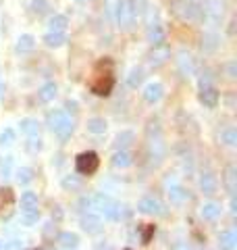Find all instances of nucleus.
Returning <instances> with one entry per match:
<instances>
[{"mask_svg": "<svg viewBox=\"0 0 237 250\" xmlns=\"http://www.w3.org/2000/svg\"><path fill=\"white\" fill-rule=\"evenodd\" d=\"M92 207L96 208L100 215H104L108 221H118V219H121V213H123L121 205L110 196H106V194H96V196L92 198Z\"/></svg>", "mask_w": 237, "mask_h": 250, "instance_id": "obj_1", "label": "nucleus"}, {"mask_svg": "<svg viewBox=\"0 0 237 250\" xmlns=\"http://www.w3.org/2000/svg\"><path fill=\"white\" fill-rule=\"evenodd\" d=\"M48 127L57 134L60 140H67L73 134V121L65 111H52L48 113Z\"/></svg>", "mask_w": 237, "mask_h": 250, "instance_id": "obj_2", "label": "nucleus"}, {"mask_svg": "<svg viewBox=\"0 0 237 250\" xmlns=\"http://www.w3.org/2000/svg\"><path fill=\"white\" fill-rule=\"evenodd\" d=\"M171 9L179 19H183V21H198L200 19V13H202L200 6L194 4L192 0H177V2L171 4Z\"/></svg>", "mask_w": 237, "mask_h": 250, "instance_id": "obj_3", "label": "nucleus"}, {"mask_svg": "<svg viewBox=\"0 0 237 250\" xmlns=\"http://www.w3.org/2000/svg\"><path fill=\"white\" fill-rule=\"evenodd\" d=\"M148 148H150V154L152 159L160 161L164 152H167V146H164V140H162V134H160V127H148Z\"/></svg>", "mask_w": 237, "mask_h": 250, "instance_id": "obj_4", "label": "nucleus"}, {"mask_svg": "<svg viewBox=\"0 0 237 250\" xmlns=\"http://www.w3.org/2000/svg\"><path fill=\"white\" fill-rule=\"evenodd\" d=\"M96 169H98V156H96V152H83V154L77 156V171H79V173L90 175Z\"/></svg>", "mask_w": 237, "mask_h": 250, "instance_id": "obj_5", "label": "nucleus"}, {"mask_svg": "<svg viewBox=\"0 0 237 250\" xmlns=\"http://www.w3.org/2000/svg\"><path fill=\"white\" fill-rule=\"evenodd\" d=\"M138 210H139V213H144V215H164L162 202L158 200V198H154V196L141 198L139 205H138Z\"/></svg>", "mask_w": 237, "mask_h": 250, "instance_id": "obj_6", "label": "nucleus"}, {"mask_svg": "<svg viewBox=\"0 0 237 250\" xmlns=\"http://www.w3.org/2000/svg\"><path fill=\"white\" fill-rule=\"evenodd\" d=\"M169 57H171V50L167 48V46H154V50L148 54V62H150V67H162L164 62L169 61Z\"/></svg>", "mask_w": 237, "mask_h": 250, "instance_id": "obj_7", "label": "nucleus"}, {"mask_svg": "<svg viewBox=\"0 0 237 250\" xmlns=\"http://www.w3.org/2000/svg\"><path fill=\"white\" fill-rule=\"evenodd\" d=\"M200 11L206 13L212 21H218L220 17H223V13H225V2L223 0H204Z\"/></svg>", "mask_w": 237, "mask_h": 250, "instance_id": "obj_8", "label": "nucleus"}, {"mask_svg": "<svg viewBox=\"0 0 237 250\" xmlns=\"http://www.w3.org/2000/svg\"><path fill=\"white\" fill-rule=\"evenodd\" d=\"M115 19L118 23V27L121 29H129L131 23H133V15L129 11V2H125V0H121V4H118V9L115 13Z\"/></svg>", "mask_w": 237, "mask_h": 250, "instance_id": "obj_9", "label": "nucleus"}, {"mask_svg": "<svg viewBox=\"0 0 237 250\" xmlns=\"http://www.w3.org/2000/svg\"><path fill=\"white\" fill-rule=\"evenodd\" d=\"M98 77H94L92 82V90L94 94H108L110 88H113V75H110L108 71L106 73H96Z\"/></svg>", "mask_w": 237, "mask_h": 250, "instance_id": "obj_10", "label": "nucleus"}, {"mask_svg": "<svg viewBox=\"0 0 237 250\" xmlns=\"http://www.w3.org/2000/svg\"><path fill=\"white\" fill-rule=\"evenodd\" d=\"M167 188H169V200H171V205H183V202L189 198V192L185 190L183 186H179V184H175V182H171V184H167Z\"/></svg>", "mask_w": 237, "mask_h": 250, "instance_id": "obj_11", "label": "nucleus"}, {"mask_svg": "<svg viewBox=\"0 0 237 250\" xmlns=\"http://www.w3.org/2000/svg\"><path fill=\"white\" fill-rule=\"evenodd\" d=\"M81 228L88 231V233H98L102 229V219H100V215H96L94 210H88V213L81 217Z\"/></svg>", "mask_w": 237, "mask_h": 250, "instance_id": "obj_12", "label": "nucleus"}, {"mask_svg": "<svg viewBox=\"0 0 237 250\" xmlns=\"http://www.w3.org/2000/svg\"><path fill=\"white\" fill-rule=\"evenodd\" d=\"M177 67H179V71H181V75H183V77L194 75V59H192V54L185 52V50H181L179 57H177Z\"/></svg>", "mask_w": 237, "mask_h": 250, "instance_id": "obj_13", "label": "nucleus"}, {"mask_svg": "<svg viewBox=\"0 0 237 250\" xmlns=\"http://www.w3.org/2000/svg\"><path fill=\"white\" fill-rule=\"evenodd\" d=\"M162 94H164V88L158 82H150L146 85V90H144V98H146V103L150 104H156L158 100L162 98Z\"/></svg>", "mask_w": 237, "mask_h": 250, "instance_id": "obj_14", "label": "nucleus"}, {"mask_svg": "<svg viewBox=\"0 0 237 250\" xmlns=\"http://www.w3.org/2000/svg\"><path fill=\"white\" fill-rule=\"evenodd\" d=\"M148 40L152 42V46H160L164 42V29L158 21L148 23Z\"/></svg>", "mask_w": 237, "mask_h": 250, "instance_id": "obj_15", "label": "nucleus"}, {"mask_svg": "<svg viewBox=\"0 0 237 250\" xmlns=\"http://www.w3.org/2000/svg\"><path fill=\"white\" fill-rule=\"evenodd\" d=\"M200 190L206 194V196H212V194L217 192V179L210 171H204V173L200 175Z\"/></svg>", "mask_w": 237, "mask_h": 250, "instance_id": "obj_16", "label": "nucleus"}, {"mask_svg": "<svg viewBox=\"0 0 237 250\" xmlns=\"http://www.w3.org/2000/svg\"><path fill=\"white\" fill-rule=\"evenodd\" d=\"M218 242H220V248L223 250H237V231L235 229L223 231L220 233V238H218Z\"/></svg>", "mask_w": 237, "mask_h": 250, "instance_id": "obj_17", "label": "nucleus"}, {"mask_svg": "<svg viewBox=\"0 0 237 250\" xmlns=\"http://www.w3.org/2000/svg\"><path fill=\"white\" fill-rule=\"evenodd\" d=\"M200 103L204 104V106H217V103H218V92L215 90V85L212 88H202L200 90Z\"/></svg>", "mask_w": 237, "mask_h": 250, "instance_id": "obj_18", "label": "nucleus"}, {"mask_svg": "<svg viewBox=\"0 0 237 250\" xmlns=\"http://www.w3.org/2000/svg\"><path fill=\"white\" fill-rule=\"evenodd\" d=\"M133 163V156L127 152V150H117L115 154H113V165L117 167V169H125V167H129Z\"/></svg>", "mask_w": 237, "mask_h": 250, "instance_id": "obj_19", "label": "nucleus"}, {"mask_svg": "<svg viewBox=\"0 0 237 250\" xmlns=\"http://www.w3.org/2000/svg\"><path fill=\"white\" fill-rule=\"evenodd\" d=\"M67 25H69V21H67L65 15H54V17H50V21H48V27H50V31H54V34H65Z\"/></svg>", "mask_w": 237, "mask_h": 250, "instance_id": "obj_20", "label": "nucleus"}, {"mask_svg": "<svg viewBox=\"0 0 237 250\" xmlns=\"http://www.w3.org/2000/svg\"><path fill=\"white\" fill-rule=\"evenodd\" d=\"M202 217L206 219V221H217V219L220 217V207L217 205V202H206V205L202 207Z\"/></svg>", "mask_w": 237, "mask_h": 250, "instance_id": "obj_21", "label": "nucleus"}, {"mask_svg": "<svg viewBox=\"0 0 237 250\" xmlns=\"http://www.w3.org/2000/svg\"><path fill=\"white\" fill-rule=\"evenodd\" d=\"M225 186H227V192L233 196L235 190H237V169L233 165H229L225 171Z\"/></svg>", "mask_w": 237, "mask_h": 250, "instance_id": "obj_22", "label": "nucleus"}, {"mask_svg": "<svg viewBox=\"0 0 237 250\" xmlns=\"http://www.w3.org/2000/svg\"><path fill=\"white\" fill-rule=\"evenodd\" d=\"M15 48H17V52H31L36 48V38L34 36H29V34H25V36H21L19 40H17V46H15Z\"/></svg>", "mask_w": 237, "mask_h": 250, "instance_id": "obj_23", "label": "nucleus"}, {"mask_svg": "<svg viewBox=\"0 0 237 250\" xmlns=\"http://www.w3.org/2000/svg\"><path fill=\"white\" fill-rule=\"evenodd\" d=\"M38 94H40V100H42V103H50V100L57 98V83H52V82L44 83Z\"/></svg>", "mask_w": 237, "mask_h": 250, "instance_id": "obj_24", "label": "nucleus"}, {"mask_svg": "<svg viewBox=\"0 0 237 250\" xmlns=\"http://www.w3.org/2000/svg\"><path fill=\"white\" fill-rule=\"evenodd\" d=\"M44 42H46V46H50V48H60V46L67 42V36L65 34H54V31H48V34L44 36Z\"/></svg>", "mask_w": 237, "mask_h": 250, "instance_id": "obj_25", "label": "nucleus"}, {"mask_svg": "<svg viewBox=\"0 0 237 250\" xmlns=\"http://www.w3.org/2000/svg\"><path fill=\"white\" fill-rule=\"evenodd\" d=\"M38 208V196L34 192H23L21 196V213H25V210H34Z\"/></svg>", "mask_w": 237, "mask_h": 250, "instance_id": "obj_26", "label": "nucleus"}, {"mask_svg": "<svg viewBox=\"0 0 237 250\" xmlns=\"http://www.w3.org/2000/svg\"><path fill=\"white\" fill-rule=\"evenodd\" d=\"M133 140H136V136H133V131H121V134L117 136L115 140V146L118 148V150H125L127 146L133 144Z\"/></svg>", "mask_w": 237, "mask_h": 250, "instance_id": "obj_27", "label": "nucleus"}, {"mask_svg": "<svg viewBox=\"0 0 237 250\" xmlns=\"http://www.w3.org/2000/svg\"><path fill=\"white\" fill-rule=\"evenodd\" d=\"M88 131L90 134H104L106 131V121L102 117H92L88 121Z\"/></svg>", "mask_w": 237, "mask_h": 250, "instance_id": "obj_28", "label": "nucleus"}, {"mask_svg": "<svg viewBox=\"0 0 237 250\" xmlns=\"http://www.w3.org/2000/svg\"><path fill=\"white\" fill-rule=\"evenodd\" d=\"M21 131L25 134L27 138L29 136H40V125L36 119H23L21 121Z\"/></svg>", "mask_w": 237, "mask_h": 250, "instance_id": "obj_29", "label": "nucleus"}, {"mask_svg": "<svg viewBox=\"0 0 237 250\" xmlns=\"http://www.w3.org/2000/svg\"><path fill=\"white\" fill-rule=\"evenodd\" d=\"M148 9V0H129V11L133 15V19L141 17Z\"/></svg>", "mask_w": 237, "mask_h": 250, "instance_id": "obj_30", "label": "nucleus"}, {"mask_svg": "<svg viewBox=\"0 0 237 250\" xmlns=\"http://www.w3.org/2000/svg\"><path fill=\"white\" fill-rule=\"evenodd\" d=\"M59 242H60V246H62V248H75V246L79 244V238H77V233L62 231L60 236H59Z\"/></svg>", "mask_w": 237, "mask_h": 250, "instance_id": "obj_31", "label": "nucleus"}, {"mask_svg": "<svg viewBox=\"0 0 237 250\" xmlns=\"http://www.w3.org/2000/svg\"><path fill=\"white\" fill-rule=\"evenodd\" d=\"M220 142L227 146H235L237 144V129L235 127H227L220 131Z\"/></svg>", "mask_w": 237, "mask_h": 250, "instance_id": "obj_32", "label": "nucleus"}, {"mask_svg": "<svg viewBox=\"0 0 237 250\" xmlns=\"http://www.w3.org/2000/svg\"><path fill=\"white\" fill-rule=\"evenodd\" d=\"M217 46H218L217 34H204V40H202V50L204 52H212Z\"/></svg>", "mask_w": 237, "mask_h": 250, "instance_id": "obj_33", "label": "nucleus"}, {"mask_svg": "<svg viewBox=\"0 0 237 250\" xmlns=\"http://www.w3.org/2000/svg\"><path fill=\"white\" fill-rule=\"evenodd\" d=\"M62 188L65 190H71V192H75L81 188V179H79L77 175H67L65 179H62Z\"/></svg>", "mask_w": 237, "mask_h": 250, "instance_id": "obj_34", "label": "nucleus"}, {"mask_svg": "<svg viewBox=\"0 0 237 250\" xmlns=\"http://www.w3.org/2000/svg\"><path fill=\"white\" fill-rule=\"evenodd\" d=\"M141 80H144V71H141L139 67L131 69V73H129V77H127V83L131 85V88H138V85L141 83Z\"/></svg>", "mask_w": 237, "mask_h": 250, "instance_id": "obj_35", "label": "nucleus"}, {"mask_svg": "<svg viewBox=\"0 0 237 250\" xmlns=\"http://www.w3.org/2000/svg\"><path fill=\"white\" fill-rule=\"evenodd\" d=\"M15 175H17L19 184L25 186V184H29L31 179H34V171H31L29 167H21V169H17V173H15Z\"/></svg>", "mask_w": 237, "mask_h": 250, "instance_id": "obj_36", "label": "nucleus"}, {"mask_svg": "<svg viewBox=\"0 0 237 250\" xmlns=\"http://www.w3.org/2000/svg\"><path fill=\"white\" fill-rule=\"evenodd\" d=\"M50 9L48 0H31V11H34L36 15H46Z\"/></svg>", "mask_w": 237, "mask_h": 250, "instance_id": "obj_37", "label": "nucleus"}, {"mask_svg": "<svg viewBox=\"0 0 237 250\" xmlns=\"http://www.w3.org/2000/svg\"><path fill=\"white\" fill-rule=\"evenodd\" d=\"M15 142V131L11 127H6L4 131H0V146H11Z\"/></svg>", "mask_w": 237, "mask_h": 250, "instance_id": "obj_38", "label": "nucleus"}, {"mask_svg": "<svg viewBox=\"0 0 237 250\" xmlns=\"http://www.w3.org/2000/svg\"><path fill=\"white\" fill-rule=\"evenodd\" d=\"M23 215V221H25V225H34L38 223V219H40V210L34 208V210H25V213H21Z\"/></svg>", "mask_w": 237, "mask_h": 250, "instance_id": "obj_39", "label": "nucleus"}, {"mask_svg": "<svg viewBox=\"0 0 237 250\" xmlns=\"http://www.w3.org/2000/svg\"><path fill=\"white\" fill-rule=\"evenodd\" d=\"M27 150L29 152H40V150H42V140H40V136H29Z\"/></svg>", "mask_w": 237, "mask_h": 250, "instance_id": "obj_40", "label": "nucleus"}, {"mask_svg": "<svg viewBox=\"0 0 237 250\" xmlns=\"http://www.w3.org/2000/svg\"><path fill=\"white\" fill-rule=\"evenodd\" d=\"M118 4H121V0H104V11H106L108 17H115Z\"/></svg>", "mask_w": 237, "mask_h": 250, "instance_id": "obj_41", "label": "nucleus"}, {"mask_svg": "<svg viewBox=\"0 0 237 250\" xmlns=\"http://www.w3.org/2000/svg\"><path fill=\"white\" fill-rule=\"evenodd\" d=\"M202 88H212V73L210 71H204L200 75V90Z\"/></svg>", "mask_w": 237, "mask_h": 250, "instance_id": "obj_42", "label": "nucleus"}, {"mask_svg": "<svg viewBox=\"0 0 237 250\" xmlns=\"http://www.w3.org/2000/svg\"><path fill=\"white\" fill-rule=\"evenodd\" d=\"M0 173H2V177L11 175V159H6L4 163H0Z\"/></svg>", "mask_w": 237, "mask_h": 250, "instance_id": "obj_43", "label": "nucleus"}, {"mask_svg": "<svg viewBox=\"0 0 237 250\" xmlns=\"http://www.w3.org/2000/svg\"><path fill=\"white\" fill-rule=\"evenodd\" d=\"M227 73H229V77L237 75V65H235V62H229V65H227Z\"/></svg>", "mask_w": 237, "mask_h": 250, "instance_id": "obj_44", "label": "nucleus"}, {"mask_svg": "<svg viewBox=\"0 0 237 250\" xmlns=\"http://www.w3.org/2000/svg\"><path fill=\"white\" fill-rule=\"evenodd\" d=\"M4 250H21V242H11V244L6 246Z\"/></svg>", "mask_w": 237, "mask_h": 250, "instance_id": "obj_45", "label": "nucleus"}, {"mask_svg": "<svg viewBox=\"0 0 237 250\" xmlns=\"http://www.w3.org/2000/svg\"><path fill=\"white\" fill-rule=\"evenodd\" d=\"M173 250H189V248H187V244H177Z\"/></svg>", "mask_w": 237, "mask_h": 250, "instance_id": "obj_46", "label": "nucleus"}, {"mask_svg": "<svg viewBox=\"0 0 237 250\" xmlns=\"http://www.w3.org/2000/svg\"><path fill=\"white\" fill-rule=\"evenodd\" d=\"M2 92H4V83L0 82V96H2Z\"/></svg>", "mask_w": 237, "mask_h": 250, "instance_id": "obj_47", "label": "nucleus"}, {"mask_svg": "<svg viewBox=\"0 0 237 250\" xmlns=\"http://www.w3.org/2000/svg\"><path fill=\"white\" fill-rule=\"evenodd\" d=\"M77 2H81V4H85V2H90V0H77Z\"/></svg>", "mask_w": 237, "mask_h": 250, "instance_id": "obj_48", "label": "nucleus"}, {"mask_svg": "<svg viewBox=\"0 0 237 250\" xmlns=\"http://www.w3.org/2000/svg\"><path fill=\"white\" fill-rule=\"evenodd\" d=\"M44 250H54V248H44Z\"/></svg>", "mask_w": 237, "mask_h": 250, "instance_id": "obj_49", "label": "nucleus"}, {"mask_svg": "<svg viewBox=\"0 0 237 250\" xmlns=\"http://www.w3.org/2000/svg\"><path fill=\"white\" fill-rule=\"evenodd\" d=\"M0 248H2V244H0Z\"/></svg>", "mask_w": 237, "mask_h": 250, "instance_id": "obj_50", "label": "nucleus"}]
</instances>
